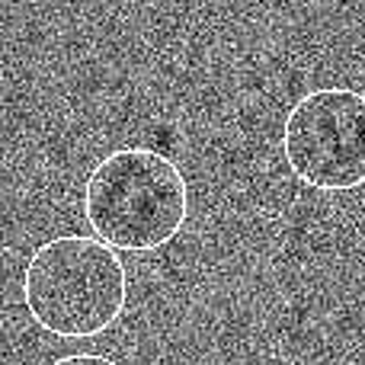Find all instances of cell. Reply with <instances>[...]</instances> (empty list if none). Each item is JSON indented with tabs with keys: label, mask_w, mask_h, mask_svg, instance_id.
I'll return each instance as SVG.
<instances>
[{
	"label": "cell",
	"mask_w": 365,
	"mask_h": 365,
	"mask_svg": "<svg viewBox=\"0 0 365 365\" xmlns=\"http://www.w3.org/2000/svg\"><path fill=\"white\" fill-rule=\"evenodd\" d=\"M282 158L317 192L365 186V93L353 87L308 90L282 122Z\"/></svg>",
	"instance_id": "3957f363"
},
{
	"label": "cell",
	"mask_w": 365,
	"mask_h": 365,
	"mask_svg": "<svg viewBox=\"0 0 365 365\" xmlns=\"http://www.w3.org/2000/svg\"><path fill=\"white\" fill-rule=\"evenodd\" d=\"M51 365H119V362L109 359V356H103V353H71V356L55 359Z\"/></svg>",
	"instance_id": "277c9868"
},
{
	"label": "cell",
	"mask_w": 365,
	"mask_h": 365,
	"mask_svg": "<svg viewBox=\"0 0 365 365\" xmlns=\"http://www.w3.org/2000/svg\"><path fill=\"white\" fill-rule=\"evenodd\" d=\"M83 218L115 250L154 253L189 218L186 177L177 160L154 148L109 151L83 182Z\"/></svg>",
	"instance_id": "7a4b0ae2"
},
{
	"label": "cell",
	"mask_w": 365,
	"mask_h": 365,
	"mask_svg": "<svg viewBox=\"0 0 365 365\" xmlns=\"http://www.w3.org/2000/svg\"><path fill=\"white\" fill-rule=\"evenodd\" d=\"M23 302L42 330L90 340L119 324L128 308V272L115 247L87 234H61L32 250L23 269Z\"/></svg>",
	"instance_id": "6da1fadb"
}]
</instances>
